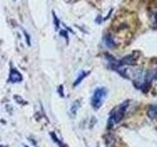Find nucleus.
Segmentation results:
<instances>
[{"instance_id":"7","label":"nucleus","mask_w":157,"mask_h":147,"mask_svg":"<svg viewBox=\"0 0 157 147\" xmlns=\"http://www.w3.org/2000/svg\"><path fill=\"white\" fill-rule=\"evenodd\" d=\"M104 43H105V45L107 47H109V48H113L115 46V41L113 40L112 37L110 36H106L105 38H104Z\"/></svg>"},{"instance_id":"9","label":"nucleus","mask_w":157,"mask_h":147,"mask_svg":"<svg viewBox=\"0 0 157 147\" xmlns=\"http://www.w3.org/2000/svg\"><path fill=\"white\" fill-rule=\"evenodd\" d=\"M52 15H53V22H54V26H55V28L57 29L59 28V20L58 18L56 17V15L54 12H52Z\"/></svg>"},{"instance_id":"8","label":"nucleus","mask_w":157,"mask_h":147,"mask_svg":"<svg viewBox=\"0 0 157 147\" xmlns=\"http://www.w3.org/2000/svg\"><path fill=\"white\" fill-rule=\"evenodd\" d=\"M50 135H51V137H52V139L54 140V142H55V143H57L59 146L60 147H67L65 144L63 143V142L58 138V137L56 136V134H55V132H53V131H51L50 132Z\"/></svg>"},{"instance_id":"2","label":"nucleus","mask_w":157,"mask_h":147,"mask_svg":"<svg viewBox=\"0 0 157 147\" xmlns=\"http://www.w3.org/2000/svg\"><path fill=\"white\" fill-rule=\"evenodd\" d=\"M107 96V89L105 87H97L93 91V94L91 96V106L94 110H99L101 106L103 105L105 98Z\"/></svg>"},{"instance_id":"6","label":"nucleus","mask_w":157,"mask_h":147,"mask_svg":"<svg viewBox=\"0 0 157 147\" xmlns=\"http://www.w3.org/2000/svg\"><path fill=\"white\" fill-rule=\"evenodd\" d=\"M88 74H90V72H85V71H82V72H81V74L80 75L78 76V77L76 78V81H75V82H74V86H78L80 83L83 81V78H85Z\"/></svg>"},{"instance_id":"3","label":"nucleus","mask_w":157,"mask_h":147,"mask_svg":"<svg viewBox=\"0 0 157 147\" xmlns=\"http://www.w3.org/2000/svg\"><path fill=\"white\" fill-rule=\"evenodd\" d=\"M9 81L13 83L21 82L23 81V76L21 75V73L16 70V69H12L9 74Z\"/></svg>"},{"instance_id":"13","label":"nucleus","mask_w":157,"mask_h":147,"mask_svg":"<svg viewBox=\"0 0 157 147\" xmlns=\"http://www.w3.org/2000/svg\"><path fill=\"white\" fill-rule=\"evenodd\" d=\"M25 147H29V146H25Z\"/></svg>"},{"instance_id":"5","label":"nucleus","mask_w":157,"mask_h":147,"mask_svg":"<svg viewBox=\"0 0 157 147\" xmlns=\"http://www.w3.org/2000/svg\"><path fill=\"white\" fill-rule=\"evenodd\" d=\"M78 108H80V102H78V100L75 101L72 104L71 108H70V111H69V114H70V116L72 118H75L76 115H77V112L78 110Z\"/></svg>"},{"instance_id":"10","label":"nucleus","mask_w":157,"mask_h":147,"mask_svg":"<svg viewBox=\"0 0 157 147\" xmlns=\"http://www.w3.org/2000/svg\"><path fill=\"white\" fill-rule=\"evenodd\" d=\"M24 34H25V36H27V41H28V44L29 45H31V40H29V34L26 31H24Z\"/></svg>"},{"instance_id":"12","label":"nucleus","mask_w":157,"mask_h":147,"mask_svg":"<svg viewBox=\"0 0 157 147\" xmlns=\"http://www.w3.org/2000/svg\"><path fill=\"white\" fill-rule=\"evenodd\" d=\"M0 147H6V146H2V145H0Z\"/></svg>"},{"instance_id":"4","label":"nucleus","mask_w":157,"mask_h":147,"mask_svg":"<svg viewBox=\"0 0 157 147\" xmlns=\"http://www.w3.org/2000/svg\"><path fill=\"white\" fill-rule=\"evenodd\" d=\"M147 116H148L149 119L151 120H154L157 118V105H150L148 107L146 112Z\"/></svg>"},{"instance_id":"1","label":"nucleus","mask_w":157,"mask_h":147,"mask_svg":"<svg viewBox=\"0 0 157 147\" xmlns=\"http://www.w3.org/2000/svg\"><path fill=\"white\" fill-rule=\"evenodd\" d=\"M128 105L129 102L125 101L124 103H121L120 105L116 106L115 108H113V110L110 112L109 119H108V127H112L113 126H115L122 121V119L125 116V113L127 111Z\"/></svg>"},{"instance_id":"11","label":"nucleus","mask_w":157,"mask_h":147,"mask_svg":"<svg viewBox=\"0 0 157 147\" xmlns=\"http://www.w3.org/2000/svg\"><path fill=\"white\" fill-rule=\"evenodd\" d=\"M58 91H59V93H60V95H61V96H64V93H63V86H62V85H60V87H59Z\"/></svg>"}]
</instances>
